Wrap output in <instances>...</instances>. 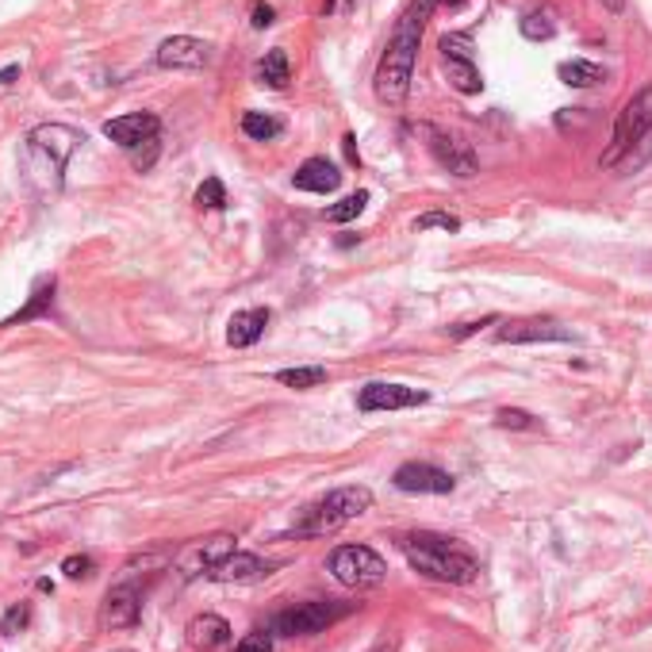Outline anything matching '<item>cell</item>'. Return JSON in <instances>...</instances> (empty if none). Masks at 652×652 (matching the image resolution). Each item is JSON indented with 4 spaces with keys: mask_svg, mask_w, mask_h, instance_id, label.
Instances as JSON below:
<instances>
[{
    "mask_svg": "<svg viewBox=\"0 0 652 652\" xmlns=\"http://www.w3.org/2000/svg\"><path fill=\"white\" fill-rule=\"evenodd\" d=\"M211 62V46L192 35H173L158 46V66L161 70H200Z\"/></svg>",
    "mask_w": 652,
    "mask_h": 652,
    "instance_id": "13",
    "label": "cell"
},
{
    "mask_svg": "<svg viewBox=\"0 0 652 652\" xmlns=\"http://www.w3.org/2000/svg\"><path fill=\"white\" fill-rule=\"evenodd\" d=\"M185 633H188V645L200 648V652H215V648L230 645V625H227V618H219V614H196Z\"/></svg>",
    "mask_w": 652,
    "mask_h": 652,
    "instance_id": "18",
    "label": "cell"
},
{
    "mask_svg": "<svg viewBox=\"0 0 652 652\" xmlns=\"http://www.w3.org/2000/svg\"><path fill=\"white\" fill-rule=\"evenodd\" d=\"M495 422L503 430H537V418L530 411H522V407H499Z\"/></svg>",
    "mask_w": 652,
    "mask_h": 652,
    "instance_id": "30",
    "label": "cell"
},
{
    "mask_svg": "<svg viewBox=\"0 0 652 652\" xmlns=\"http://www.w3.org/2000/svg\"><path fill=\"white\" fill-rule=\"evenodd\" d=\"M268 307H250V311H235L230 315V323H227V342L235 345V350H246V345H253L261 334H265V326H268Z\"/></svg>",
    "mask_w": 652,
    "mask_h": 652,
    "instance_id": "19",
    "label": "cell"
},
{
    "mask_svg": "<svg viewBox=\"0 0 652 652\" xmlns=\"http://www.w3.org/2000/svg\"><path fill=\"white\" fill-rule=\"evenodd\" d=\"M230 553H235V537L211 533V537H203V541H192L185 553H177V568H181L185 575H208Z\"/></svg>",
    "mask_w": 652,
    "mask_h": 652,
    "instance_id": "11",
    "label": "cell"
},
{
    "mask_svg": "<svg viewBox=\"0 0 652 652\" xmlns=\"http://www.w3.org/2000/svg\"><path fill=\"white\" fill-rule=\"evenodd\" d=\"M235 652H273V633L253 630V633H246V637H242V641L235 645Z\"/></svg>",
    "mask_w": 652,
    "mask_h": 652,
    "instance_id": "36",
    "label": "cell"
},
{
    "mask_svg": "<svg viewBox=\"0 0 652 652\" xmlns=\"http://www.w3.org/2000/svg\"><path fill=\"white\" fill-rule=\"evenodd\" d=\"M557 77H560L565 85H572V88H595L598 81H607L603 66H595V62H587V58L560 62V66H557Z\"/></svg>",
    "mask_w": 652,
    "mask_h": 652,
    "instance_id": "23",
    "label": "cell"
},
{
    "mask_svg": "<svg viewBox=\"0 0 652 652\" xmlns=\"http://www.w3.org/2000/svg\"><path fill=\"white\" fill-rule=\"evenodd\" d=\"M365 203H368V192H353V196L338 200L334 208H326V223H350V219H357V215L365 211Z\"/></svg>",
    "mask_w": 652,
    "mask_h": 652,
    "instance_id": "28",
    "label": "cell"
},
{
    "mask_svg": "<svg viewBox=\"0 0 652 652\" xmlns=\"http://www.w3.org/2000/svg\"><path fill=\"white\" fill-rule=\"evenodd\" d=\"M196 208H208V211H223L227 208V188L219 177H208L200 188H196Z\"/></svg>",
    "mask_w": 652,
    "mask_h": 652,
    "instance_id": "29",
    "label": "cell"
},
{
    "mask_svg": "<svg viewBox=\"0 0 652 652\" xmlns=\"http://www.w3.org/2000/svg\"><path fill=\"white\" fill-rule=\"evenodd\" d=\"M268 572H273L268 560L253 557V553H238V549H235V553L223 557L219 565L208 572V580H215V583H253V580H261V575H268Z\"/></svg>",
    "mask_w": 652,
    "mask_h": 652,
    "instance_id": "16",
    "label": "cell"
},
{
    "mask_svg": "<svg viewBox=\"0 0 652 652\" xmlns=\"http://www.w3.org/2000/svg\"><path fill=\"white\" fill-rule=\"evenodd\" d=\"M127 153H131V165L138 173H150L153 161H158V153H161V143H158V138H146V143H138L135 150H127Z\"/></svg>",
    "mask_w": 652,
    "mask_h": 652,
    "instance_id": "33",
    "label": "cell"
},
{
    "mask_svg": "<svg viewBox=\"0 0 652 652\" xmlns=\"http://www.w3.org/2000/svg\"><path fill=\"white\" fill-rule=\"evenodd\" d=\"M418 135L426 138V150L433 153V161H438L445 173L465 177V181L480 173V161H476V153H472V146L465 143V138L442 131V127H433V123H418Z\"/></svg>",
    "mask_w": 652,
    "mask_h": 652,
    "instance_id": "6",
    "label": "cell"
},
{
    "mask_svg": "<svg viewBox=\"0 0 652 652\" xmlns=\"http://www.w3.org/2000/svg\"><path fill=\"white\" fill-rule=\"evenodd\" d=\"M442 66H445V77H450V85L457 88V93L476 96L483 88V77L476 70V62H472L468 35H445L442 38Z\"/></svg>",
    "mask_w": 652,
    "mask_h": 652,
    "instance_id": "8",
    "label": "cell"
},
{
    "mask_svg": "<svg viewBox=\"0 0 652 652\" xmlns=\"http://www.w3.org/2000/svg\"><path fill=\"white\" fill-rule=\"evenodd\" d=\"M158 131H161V120L153 111L115 115V120L104 123V135L111 138L115 146H123V150H135L138 143H146V138H158Z\"/></svg>",
    "mask_w": 652,
    "mask_h": 652,
    "instance_id": "14",
    "label": "cell"
},
{
    "mask_svg": "<svg viewBox=\"0 0 652 652\" xmlns=\"http://www.w3.org/2000/svg\"><path fill=\"white\" fill-rule=\"evenodd\" d=\"M50 307H54V276H38V280H35V288H31V300L23 303L16 315H8L0 326H23V323H31V318L46 315Z\"/></svg>",
    "mask_w": 652,
    "mask_h": 652,
    "instance_id": "21",
    "label": "cell"
},
{
    "mask_svg": "<svg viewBox=\"0 0 652 652\" xmlns=\"http://www.w3.org/2000/svg\"><path fill=\"white\" fill-rule=\"evenodd\" d=\"M250 23L258 31H265V28H273L276 23V8L273 4H253V12H250Z\"/></svg>",
    "mask_w": 652,
    "mask_h": 652,
    "instance_id": "37",
    "label": "cell"
},
{
    "mask_svg": "<svg viewBox=\"0 0 652 652\" xmlns=\"http://www.w3.org/2000/svg\"><path fill=\"white\" fill-rule=\"evenodd\" d=\"M326 568L342 587H357V591H361V587H380L388 580V565H384L368 545H338L334 553H330Z\"/></svg>",
    "mask_w": 652,
    "mask_h": 652,
    "instance_id": "5",
    "label": "cell"
},
{
    "mask_svg": "<svg viewBox=\"0 0 652 652\" xmlns=\"http://www.w3.org/2000/svg\"><path fill=\"white\" fill-rule=\"evenodd\" d=\"M430 16H433V0H411V4L403 8V16L395 20L392 38H388V46H384L376 73H373V88L384 104H403L407 93H411L422 31H426Z\"/></svg>",
    "mask_w": 652,
    "mask_h": 652,
    "instance_id": "1",
    "label": "cell"
},
{
    "mask_svg": "<svg viewBox=\"0 0 652 652\" xmlns=\"http://www.w3.org/2000/svg\"><path fill=\"white\" fill-rule=\"evenodd\" d=\"M415 230H445V235H457L460 230V219L450 211H426L415 219Z\"/></svg>",
    "mask_w": 652,
    "mask_h": 652,
    "instance_id": "31",
    "label": "cell"
},
{
    "mask_svg": "<svg viewBox=\"0 0 652 652\" xmlns=\"http://www.w3.org/2000/svg\"><path fill=\"white\" fill-rule=\"evenodd\" d=\"M518 31L530 38V43H545V38H553L557 35V20H553V12H526V16L518 20Z\"/></svg>",
    "mask_w": 652,
    "mask_h": 652,
    "instance_id": "27",
    "label": "cell"
},
{
    "mask_svg": "<svg viewBox=\"0 0 652 652\" xmlns=\"http://www.w3.org/2000/svg\"><path fill=\"white\" fill-rule=\"evenodd\" d=\"M457 4H465V0H433V8H457Z\"/></svg>",
    "mask_w": 652,
    "mask_h": 652,
    "instance_id": "40",
    "label": "cell"
},
{
    "mask_svg": "<svg viewBox=\"0 0 652 652\" xmlns=\"http://www.w3.org/2000/svg\"><path fill=\"white\" fill-rule=\"evenodd\" d=\"M81 143V131H73L66 123H38L28 135V177L43 196L62 188V173H66L73 150Z\"/></svg>",
    "mask_w": 652,
    "mask_h": 652,
    "instance_id": "3",
    "label": "cell"
},
{
    "mask_svg": "<svg viewBox=\"0 0 652 652\" xmlns=\"http://www.w3.org/2000/svg\"><path fill=\"white\" fill-rule=\"evenodd\" d=\"M430 395L418 392V388H407V384H384V380H373L365 384L361 395H357V411L373 415V411H407V407H422Z\"/></svg>",
    "mask_w": 652,
    "mask_h": 652,
    "instance_id": "9",
    "label": "cell"
},
{
    "mask_svg": "<svg viewBox=\"0 0 652 652\" xmlns=\"http://www.w3.org/2000/svg\"><path fill=\"white\" fill-rule=\"evenodd\" d=\"M285 131V123L268 111H246L242 115V135L253 138V143H273V138Z\"/></svg>",
    "mask_w": 652,
    "mask_h": 652,
    "instance_id": "25",
    "label": "cell"
},
{
    "mask_svg": "<svg viewBox=\"0 0 652 652\" xmlns=\"http://www.w3.org/2000/svg\"><path fill=\"white\" fill-rule=\"evenodd\" d=\"M28 622H31V607H28V603H16V607H8L4 618H0V633H4V637H16V633L28 630Z\"/></svg>",
    "mask_w": 652,
    "mask_h": 652,
    "instance_id": "32",
    "label": "cell"
},
{
    "mask_svg": "<svg viewBox=\"0 0 652 652\" xmlns=\"http://www.w3.org/2000/svg\"><path fill=\"white\" fill-rule=\"evenodd\" d=\"M345 522L330 510L326 503H315V507H303V515L296 522V537H318V533H334L342 530Z\"/></svg>",
    "mask_w": 652,
    "mask_h": 652,
    "instance_id": "22",
    "label": "cell"
},
{
    "mask_svg": "<svg viewBox=\"0 0 652 652\" xmlns=\"http://www.w3.org/2000/svg\"><path fill=\"white\" fill-rule=\"evenodd\" d=\"M258 81L268 85V88H285L292 81V62H288V54L280 46L268 50V54L258 62Z\"/></svg>",
    "mask_w": 652,
    "mask_h": 652,
    "instance_id": "24",
    "label": "cell"
},
{
    "mask_svg": "<svg viewBox=\"0 0 652 652\" xmlns=\"http://www.w3.org/2000/svg\"><path fill=\"white\" fill-rule=\"evenodd\" d=\"M607 4H610L614 12H618V8H622V0H607Z\"/></svg>",
    "mask_w": 652,
    "mask_h": 652,
    "instance_id": "41",
    "label": "cell"
},
{
    "mask_svg": "<svg viewBox=\"0 0 652 652\" xmlns=\"http://www.w3.org/2000/svg\"><path fill=\"white\" fill-rule=\"evenodd\" d=\"M276 380L285 388H296V392H307V388H318L326 384V368L323 365H300V368H280Z\"/></svg>",
    "mask_w": 652,
    "mask_h": 652,
    "instance_id": "26",
    "label": "cell"
},
{
    "mask_svg": "<svg viewBox=\"0 0 652 652\" xmlns=\"http://www.w3.org/2000/svg\"><path fill=\"white\" fill-rule=\"evenodd\" d=\"M400 549L407 557V565L415 572H422L426 580H438V583H472L480 572V560L476 553L457 541V537H445V533H403L400 537Z\"/></svg>",
    "mask_w": 652,
    "mask_h": 652,
    "instance_id": "2",
    "label": "cell"
},
{
    "mask_svg": "<svg viewBox=\"0 0 652 652\" xmlns=\"http://www.w3.org/2000/svg\"><path fill=\"white\" fill-rule=\"evenodd\" d=\"M292 185L300 192H318V196H326V192H334L342 185V173L334 161L326 158H307L296 173H292Z\"/></svg>",
    "mask_w": 652,
    "mask_h": 652,
    "instance_id": "17",
    "label": "cell"
},
{
    "mask_svg": "<svg viewBox=\"0 0 652 652\" xmlns=\"http://www.w3.org/2000/svg\"><path fill=\"white\" fill-rule=\"evenodd\" d=\"M16 77H20V66H4L0 70V85H16Z\"/></svg>",
    "mask_w": 652,
    "mask_h": 652,
    "instance_id": "38",
    "label": "cell"
},
{
    "mask_svg": "<svg viewBox=\"0 0 652 652\" xmlns=\"http://www.w3.org/2000/svg\"><path fill=\"white\" fill-rule=\"evenodd\" d=\"M342 143H345V153H350V161H357V146H353V143H357V138H353V135H345V138H342Z\"/></svg>",
    "mask_w": 652,
    "mask_h": 652,
    "instance_id": "39",
    "label": "cell"
},
{
    "mask_svg": "<svg viewBox=\"0 0 652 652\" xmlns=\"http://www.w3.org/2000/svg\"><path fill=\"white\" fill-rule=\"evenodd\" d=\"M143 614V595L135 591L131 583H120L104 595V607H100V625L104 630H131Z\"/></svg>",
    "mask_w": 652,
    "mask_h": 652,
    "instance_id": "15",
    "label": "cell"
},
{
    "mask_svg": "<svg viewBox=\"0 0 652 652\" xmlns=\"http://www.w3.org/2000/svg\"><path fill=\"white\" fill-rule=\"evenodd\" d=\"M652 131V85H645L630 104L618 111V123H614V135H610V146L603 150L598 165L603 169H618V165L630 158V153L645 143V135Z\"/></svg>",
    "mask_w": 652,
    "mask_h": 652,
    "instance_id": "4",
    "label": "cell"
},
{
    "mask_svg": "<svg viewBox=\"0 0 652 652\" xmlns=\"http://www.w3.org/2000/svg\"><path fill=\"white\" fill-rule=\"evenodd\" d=\"M323 503L334 510L342 522H353V518H361L365 510L373 507V491L361 488V483H353V488H334V491L323 499Z\"/></svg>",
    "mask_w": 652,
    "mask_h": 652,
    "instance_id": "20",
    "label": "cell"
},
{
    "mask_svg": "<svg viewBox=\"0 0 652 652\" xmlns=\"http://www.w3.org/2000/svg\"><path fill=\"white\" fill-rule=\"evenodd\" d=\"M62 572H66L70 580H88V575L96 572V560L88 557V553H73V557L62 560Z\"/></svg>",
    "mask_w": 652,
    "mask_h": 652,
    "instance_id": "34",
    "label": "cell"
},
{
    "mask_svg": "<svg viewBox=\"0 0 652 652\" xmlns=\"http://www.w3.org/2000/svg\"><path fill=\"white\" fill-rule=\"evenodd\" d=\"M345 614V607H334V603H296L288 610H280L273 618V633L280 637H315L323 633L330 622H338Z\"/></svg>",
    "mask_w": 652,
    "mask_h": 652,
    "instance_id": "7",
    "label": "cell"
},
{
    "mask_svg": "<svg viewBox=\"0 0 652 652\" xmlns=\"http://www.w3.org/2000/svg\"><path fill=\"white\" fill-rule=\"evenodd\" d=\"M392 483L407 495H450L457 488V480L438 465H426V460H407V465L395 468Z\"/></svg>",
    "mask_w": 652,
    "mask_h": 652,
    "instance_id": "10",
    "label": "cell"
},
{
    "mask_svg": "<svg viewBox=\"0 0 652 652\" xmlns=\"http://www.w3.org/2000/svg\"><path fill=\"white\" fill-rule=\"evenodd\" d=\"M503 345H530V342H575V330L557 318H518L499 330Z\"/></svg>",
    "mask_w": 652,
    "mask_h": 652,
    "instance_id": "12",
    "label": "cell"
},
{
    "mask_svg": "<svg viewBox=\"0 0 652 652\" xmlns=\"http://www.w3.org/2000/svg\"><path fill=\"white\" fill-rule=\"evenodd\" d=\"M376 652H388V645H376Z\"/></svg>",
    "mask_w": 652,
    "mask_h": 652,
    "instance_id": "42",
    "label": "cell"
},
{
    "mask_svg": "<svg viewBox=\"0 0 652 652\" xmlns=\"http://www.w3.org/2000/svg\"><path fill=\"white\" fill-rule=\"evenodd\" d=\"M491 323H499V315H483V318H472V323L445 326V334H450L453 342H460V338H472V334H480V330H483V326H491Z\"/></svg>",
    "mask_w": 652,
    "mask_h": 652,
    "instance_id": "35",
    "label": "cell"
}]
</instances>
